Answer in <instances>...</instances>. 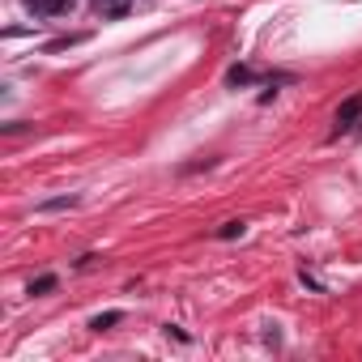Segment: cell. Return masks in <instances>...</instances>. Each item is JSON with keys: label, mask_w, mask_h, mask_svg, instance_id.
Segmentation results:
<instances>
[{"label": "cell", "mask_w": 362, "mask_h": 362, "mask_svg": "<svg viewBox=\"0 0 362 362\" xmlns=\"http://www.w3.org/2000/svg\"><path fill=\"white\" fill-rule=\"evenodd\" d=\"M358 115H362V94H354V98H345V103L337 107V132H349Z\"/></svg>", "instance_id": "6da1fadb"}, {"label": "cell", "mask_w": 362, "mask_h": 362, "mask_svg": "<svg viewBox=\"0 0 362 362\" xmlns=\"http://www.w3.org/2000/svg\"><path fill=\"white\" fill-rule=\"evenodd\" d=\"M30 5H35L39 13H47V18H56V13H69V9H73V0H30Z\"/></svg>", "instance_id": "7a4b0ae2"}, {"label": "cell", "mask_w": 362, "mask_h": 362, "mask_svg": "<svg viewBox=\"0 0 362 362\" xmlns=\"http://www.w3.org/2000/svg\"><path fill=\"white\" fill-rule=\"evenodd\" d=\"M119 320H124V311H103V315L90 320V328H94V332H107V328H115Z\"/></svg>", "instance_id": "3957f363"}, {"label": "cell", "mask_w": 362, "mask_h": 362, "mask_svg": "<svg viewBox=\"0 0 362 362\" xmlns=\"http://www.w3.org/2000/svg\"><path fill=\"white\" fill-rule=\"evenodd\" d=\"M243 230H247V222H243V218H230V222L218 226V239H239Z\"/></svg>", "instance_id": "277c9868"}, {"label": "cell", "mask_w": 362, "mask_h": 362, "mask_svg": "<svg viewBox=\"0 0 362 362\" xmlns=\"http://www.w3.org/2000/svg\"><path fill=\"white\" fill-rule=\"evenodd\" d=\"M52 290H56V277H52V273H43V277L30 281V294H35V298H39V294H52Z\"/></svg>", "instance_id": "5b68a950"}, {"label": "cell", "mask_w": 362, "mask_h": 362, "mask_svg": "<svg viewBox=\"0 0 362 362\" xmlns=\"http://www.w3.org/2000/svg\"><path fill=\"white\" fill-rule=\"evenodd\" d=\"M247 81H252V69H243V64H235L226 73V86H247Z\"/></svg>", "instance_id": "8992f818"}, {"label": "cell", "mask_w": 362, "mask_h": 362, "mask_svg": "<svg viewBox=\"0 0 362 362\" xmlns=\"http://www.w3.org/2000/svg\"><path fill=\"white\" fill-rule=\"evenodd\" d=\"M69 205H77V197H60V201H43L39 209H43V214H56V209H69Z\"/></svg>", "instance_id": "52a82bcc"}]
</instances>
